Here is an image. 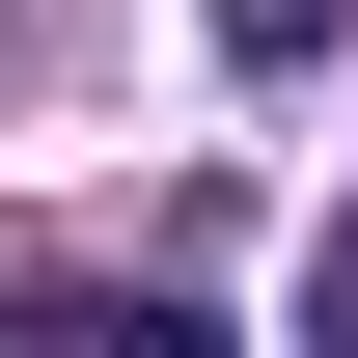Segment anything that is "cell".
Returning a JSON list of instances; mask_svg holds the SVG:
<instances>
[{
    "instance_id": "obj_1",
    "label": "cell",
    "mask_w": 358,
    "mask_h": 358,
    "mask_svg": "<svg viewBox=\"0 0 358 358\" xmlns=\"http://www.w3.org/2000/svg\"><path fill=\"white\" fill-rule=\"evenodd\" d=\"M193 28H221V83H331V55H358V0H193Z\"/></svg>"
},
{
    "instance_id": "obj_2",
    "label": "cell",
    "mask_w": 358,
    "mask_h": 358,
    "mask_svg": "<svg viewBox=\"0 0 358 358\" xmlns=\"http://www.w3.org/2000/svg\"><path fill=\"white\" fill-rule=\"evenodd\" d=\"M303 331L358 358V193H331V221H303Z\"/></svg>"
}]
</instances>
